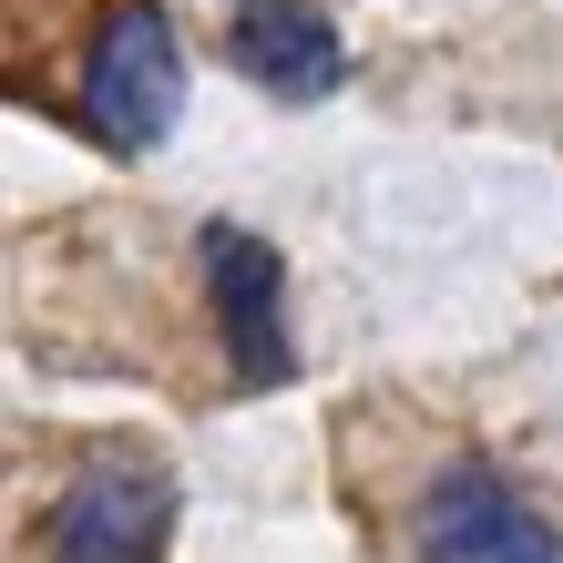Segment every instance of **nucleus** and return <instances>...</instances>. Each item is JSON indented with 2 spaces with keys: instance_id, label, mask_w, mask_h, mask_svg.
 Here are the masks:
<instances>
[{
  "instance_id": "f257e3e1",
  "label": "nucleus",
  "mask_w": 563,
  "mask_h": 563,
  "mask_svg": "<svg viewBox=\"0 0 563 563\" xmlns=\"http://www.w3.org/2000/svg\"><path fill=\"white\" fill-rule=\"evenodd\" d=\"M185 113V42L164 0H103L82 42V82H73V123L103 154H154Z\"/></svg>"
},
{
  "instance_id": "f03ea898",
  "label": "nucleus",
  "mask_w": 563,
  "mask_h": 563,
  "mask_svg": "<svg viewBox=\"0 0 563 563\" xmlns=\"http://www.w3.org/2000/svg\"><path fill=\"white\" fill-rule=\"evenodd\" d=\"M175 543V472L144 451H92L52 503V563H164Z\"/></svg>"
},
{
  "instance_id": "7ed1b4c3",
  "label": "nucleus",
  "mask_w": 563,
  "mask_h": 563,
  "mask_svg": "<svg viewBox=\"0 0 563 563\" xmlns=\"http://www.w3.org/2000/svg\"><path fill=\"white\" fill-rule=\"evenodd\" d=\"M206 297H216V339L236 389H287L297 379V339H287V256L256 225H206Z\"/></svg>"
},
{
  "instance_id": "20e7f679",
  "label": "nucleus",
  "mask_w": 563,
  "mask_h": 563,
  "mask_svg": "<svg viewBox=\"0 0 563 563\" xmlns=\"http://www.w3.org/2000/svg\"><path fill=\"white\" fill-rule=\"evenodd\" d=\"M410 543H420V563H563L553 522L522 503L503 472H482V461H451V472L420 492Z\"/></svg>"
},
{
  "instance_id": "39448f33",
  "label": "nucleus",
  "mask_w": 563,
  "mask_h": 563,
  "mask_svg": "<svg viewBox=\"0 0 563 563\" xmlns=\"http://www.w3.org/2000/svg\"><path fill=\"white\" fill-rule=\"evenodd\" d=\"M225 62L256 92H277V103H318V92L349 82V42H339V21L318 0H246L225 21Z\"/></svg>"
}]
</instances>
